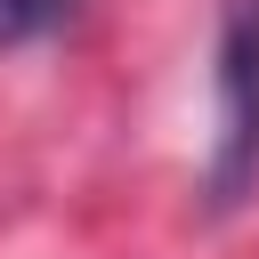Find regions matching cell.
Listing matches in <instances>:
<instances>
[{
	"mask_svg": "<svg viewBox=\"0 0 259 259\" xmlns=\"http://www.w3.org/2000/svg\"><path fill=\"white\" fill-rule=\"evenodd\" d=\"M259 194V0H227L210 57V162L202 202L235 210Z\"/></svg>",
	"mask_w": 259,
	"mask_h": 259,
	"instance_id": "1",
	"label": "cell"
},
{
	"mask_svg": "<svg viewBox=\"0 0 259 259\" xmlns=\"http://www.w3.org/2000/svg\"><path fill=\"white\" fill-rule=\"evenodd\" d=\"M65 8H73V0H0V40H32V32H49Z\"/></svg>",
	"mask_w": 259,
	"mask_h": 259,
	"instance_id": "2",
	"label": "cell"
}]
</instances>
